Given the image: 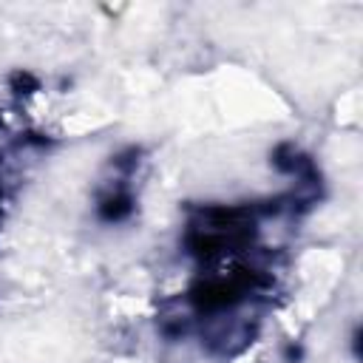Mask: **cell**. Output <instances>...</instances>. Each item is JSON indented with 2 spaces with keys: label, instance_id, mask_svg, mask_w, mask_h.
Instances as JSON below:
<instances>
[{
  "label": "cell",
  "instance_id": "obj_1",
  "mask_svg": "<svg viewBox=\"0 0 363 363\" xmlns=\"http://www.w3.org/2000/svg\"><path fill=\"white\" fill-rule=\"evenodd\" d=\"M9 88H11V94L20 99H26V96H31V94H37L40 91V79L34 77V74H28V71H14L11 77H9Z\"/></svg>",
  "mask_w": 363,
  "mask_h": 363
},
{
  "label": "cell",
  "instance_id": "obj_2",
  "mask_svg": "<svg viewBox=\"0 0 363 363\" xmlns=\"http://www.w3.org/2000/svg\"><path fill=\"white\" fill-rule=\"evenodd\" d=\"M303 357H306V349H303L301 340H286L281 346V360L284 363H303Z\"/></svg>",
  "mask_w": 363,
  "mask_h": 363
}]
</instances>
